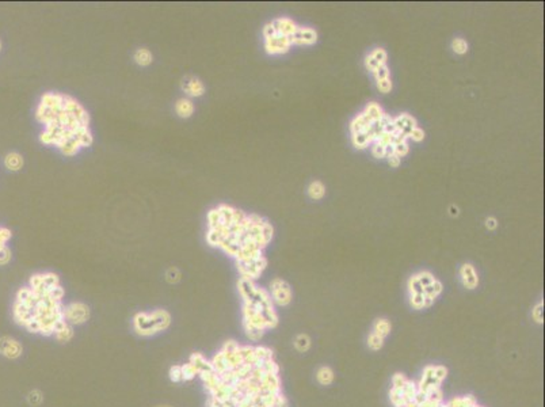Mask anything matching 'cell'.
<instances>
[{
  "instance_id": "1",
  "label": "cell",
  "mask_w": 545,
  "mask_h": 407,
  "mask_svg": "<svg viewBox=\"0 0 545 407\" xmlns=\"http://www.w3.org/2000/svg\"><path fill=\"white\" fill-rule=\"evenodd\" d=\"M274 228L259 215H247L228 204H218L207 216V242L235 261L263 255Z\"/></svg>"
},
{
  "instance_id": "2",
  "label": "cell",
  "mask_w": 545,
  "mask_h": 407,
  "mask_svg": "<svg viewBox=\"0 0 545 407\" xmlns=\"http://www.w3.org/2000/svg\"><path fill=\"white\" fill-rule=\"evenodd\" d=\"M36 120L43 127L40 141L56 147L64 156H75L94 143L88 111L68 94L45 92L36 109Z\"/></svg>"
},
{
  "instance_id": "3",
  "label": "cell",
  "mask_w": 545,
  "mask_h": 407,
  "mask_svg": "<svg viewBox=\"0 0 545 407\" xmlns=\"http://www.w3.org/2000/svg\"><path fill=\"white\" fill-rule=\"evenodd\" d=\"M64 288L50 293H38L29 286L16 292L12 304V317L15 322L27 331L42 335H54L64 320Z\"/></svg>"
},
{
  "instance_id": "4",
  "label": "cell",
  "mask_w": 545,
  "mask_h": 407,
  "mask_svg": "<svg viewBox=\"0 0 545 407\" xmlns=\"http://www.w3.org/2000/svg\"><path fill=\"white\" fill-rule=\"evenodd\" d=\"M171 324V315L166 310L138 312L133 317V328L141 337H151L167 330Z\"/></svg>"
},
{
  "instance_id": "5",
  "label": "cell",
  "mask_w": 545,
  "mask_h": 407,
  "mask_svg": "<svg viewBox=\"0 0 545 407\" xmlns=\"http://www.w3.org/2000/svg\"><path fill=\"white\" fill-rule=\"evenodd\" d=\"M266 266H267V259L265 258V255H260L252 259H246V261H236V268L239 270L240 278H247V280H256L263 273Z\"/></svg>"
},
{
  "instance_id": "6",
  "label": "cell",
  "mask_w": 545,
  "mask_h": 407,
  "mask_svg": "<svg viewBox=\"0 0 545 407\" xmlns=\"http://www.w3.org/2000/svg\"><path fill=\"white\" fill-rule=\"evenodd\" d=\"M90 319V308L82 302L69 303L64 306V320L74 326H80Z\"/></svg>"
},
{
  "instance_id": "7",
  "label": "cell",
  "mask_w": 545,
  "mask_h": 407,
  "mask_svg": "<svg viewBox=\"0 0 545 407\" xmlns=\"http://www.w3.org/2000/svg\"><path fill=\"white\" fill-rule=\"evenodd\" d=\"M270 297L273 304L284 307L292 302V291L289 284L282 278H274L270 282Z\"/></svg>"
},
{
  "instance_id": "8",
  "label": "cell",
  "mask_w": 545,
  "mask_h": 407,
  "mask_svg": "<svg viewBox=\"0 0 545 407\" xmlns=\"http://www.w3.org/2000/svg\"><path fill=\"white\" fill-rule=\"evenodd\" d=\"M292 46L291 38L282 34H271L265 37V49L269 54H282L286 53Z\"/></svg>"
},
{
  "instance_id": "9",
  "label": "cell",
  "mask_w": 545,
  "mask_h": 407,
  "mask_svg": "<svg viewBox=\"0 0 545 407\" xmlns=\"http://www.w3.org/2000/svg\"><path fill=\"white\" fill-rule=\"evenodd\" d=\"M23 353V346L18 339L4 335L0 338V355L5 359L16 360Z\"/></svg>"
},
{
  "instance_id": "10",
  "label": "cell",
  "mask_w": 545,
  "mask_h": 407,
  "mask_svg": "<svg viewBox=\"0 0 545 407\" xmlns=\"http://www.w3.org/2000/svg\"><path fill=\"white\" fill-rule=\"evenodd\" d=\"M180 87L185 92L187 98H200L205 94V85L202 83L200 78L197 76H193V75H189L182 79L180 82Z\"/></svg>"
},
{
  "instance_id": "11",
  "label": "cell",
  "mask_w": 545,
  "mask_h": 407,
  "mask_svg": "<svg viewBox=\"0 0 545 407\" xmlns=\"http://www.w3.org/2000/svg\"><path fill=\"white\" fill-rule=\"evenodd\" d=\"M11 238H12L11 229H8L7 227H0V266L7 265L12 258L11 249L7 244L10 242Z\"/></svg>"
},
{
  "instance_id": "12",
  "label": "cell",
  "mask_w": 545,
  "mask_h": 407,
  "mask_svg": "<svg viewBox=\"0 0 545 407\" xmlns=\"http://www.w3.org/2000/svg\"><path fill=\"white\" fill-rule=\"evenodd\" d=\"M318 40V34L312 29H308V27H298L297 32L291 37L292 44H297V45H312V44L316 43Z\"/></svg>"
},
{
  "instance_id": "13",
  "label": "cell",
  "mask_w": 545,
  "mask_h": 407,
  "mask_svg": "<svg viewBox=\"0 0 545 407\" xmlns=\"http://www.w3.org/2000/svg\"><path fill=\"white\" fill-rule=\"evenodd\" d=\"M460 275L462 284L468 289H475L477 284H479V277L476 274V270L471 264H465L461 266Z\"/></svg>"
},
{
  "instance_id": "14",
  "label": "cell",
  "mask_w": 545,
  "mask_h": 407,
  "mask_svg": "<svg viewBox=\"0 0 545 407\" xmlns=\"http://www.w3.org/2000/svg\"><path fill=\"white\" fill-rule=\"evenodd\" d=\"M194 110H196L194 102L187 96L179 98L178 101L175 102V113L180 118H190L194 114Z\"/></svg>"
},
{
  "instance_id": "15",
  "label": "cell",
  "mask_w": 545,
  "mask_h": 407,
  "mask_svg": "<svg viewBox=\"0 0 545 407\" xmlns=\"http://www.w3.org/2000/svg\"><path fill=\"white\" fill-rule=\"evenodd\" d=\"M393 124H395V127H396V131L402 132L403 135H406L407 137H408V135H410V132L417 128V121H415V118L411 116H408V114H402V116L393 118Z\"/></svg>"
},
{
  "instance_id": "16",
  "label": "cell",
  "mask_w": 545,
  "mask_h": 407,
  "mask_svg": "<svg viewBox=\"0 0 545 407\" xmlns=\"http://www.w3.org/2000/svg\"><path fill=\"white\" fill-rule=\"evenodd\" d=\"M4 167L10 171H21L23 164H25V159L19 152H8L4 156Z\"/></svg>"
},
{
  "instance_id": "17",
  "label": "cell",
  "mask_w": 545,
  "mask_h": 407,
  "mask_svg": "<svg viewBox=\"0 0 545 407\" xmlns=\"http://www.w3.org/2000/svg\"><path fill=\"white\" fill-rule=\"evenodd\" d=\"M189 362L196 368L198 375H200V373H204V372H208V370L213 369L210 360H207V357H205L204 355H201V353H193Z\"/></svg>"
},
{
  "instance_id": "18",
  "label": "cell",
  "mask_w": 545,
  "mask_h": 407,
  "mask_svg": "<svg viewBox=\"0 0 545 407\" xmlns=\"http://www.w3.org/2000/svg\"><path fill=\"white\" fill-rule=\"evenodd\" d=\"M133 60L140 67H148L154 61V54H152V52L149 49L138 48L136 49V52L133 54Z\"/></svg>"
},
{
  "instance_id": "19",
  "label": "cell",
  "mask_w": 545,
  "mask_h": 407,
  "mask_svg": "<svg viewBox=\"0 0 545 407\" xmlns=\"http://www.w3.org/2000/svg\"><path fill=\"white\" fill-rule=\"evenodd\" d=\"M54 338L60 341V342H69L71 339L74 338V327L68 324L67 322H64L60 327L56 330L54 333Z\"/></svg>"
},
{
  "instance_id": "20",
  "label": "cell",
  "mask_w": 545,
  "mask_h": 407,
  "mask_svg": "<svg viewBox=\"0 0 545 407\" xmlns=\"http://www.w3.org/2000/svg\"><path fill=\"white\" fill-rule=\"evenodd\" d=\"M373 333L380 335L381 338H385L386 335L391 333V323L386 319H378L373 326Z\"/></svg>"
},
{
  "instance_id": "21",
  "label": "cell",
  "mask_w": 545,
  "mask_h": 407,
  "mask_svg": "<svg viewBox=\"0 0 545 407\" xmlns=\"http://www.w3.org/2000/svg\"><path fill=\"white\" fill-rule=\"evenodd\" d=\"M324 193H326V187L320 181H315L308 187V194L313 200H320L324 196Z\"/></svg>"
},
{
  "instance_id": "22",
  "label": "cell",
  "mask_w": 545,
  "mask_h": 407,
  "mask_svg": "<svg viewBox=\"0 0 545 407\" xmlns=\"http://www.w3.org/2000/svg\"><path fill=\"white\" fill-rule=\"evenodd\" d=\"M316 377H318V380L320 384H323V386H328V384H331L334 381V372L331 368H328V366H322L320 369L318 370V375H316Z\"/></svg>"
},
{
  "instance_id": "23",
  "label": "cell",
  "mask_w": 545,
  "mask_h": 407,
  "mask_svg": "<svg viewBox=\"0 0 545 407\" xmlns=\"http://www.w3.org/2000/svg\"><path fill=\"white\" fill-rule=\"evenodd\" d=\"M364 113H365L366 116L369 117V120H371V121H377V120H380V118L385 114V113L382 111L381 107L377 105V103H375V102H373V103H369V105L366 106V109Z\"/></svg>"
},
{
  "instance_id": "24",
  "label": "cell",
  "mask_w": 545,
  "mask_h": 407,
  "mask_svg": "<svg viewBox=\"0 0 545 407\" xmlns=\"http://www.w3.org/2000/svg\"><path fill=\"white\" fill-rule=\"evenodd\" d=\"M294 346L298 352H307L311 346V338L308 337L307 334H300L298 337L294 341Z\"/></svg>"
},
{
  "instance_id": "25",
  "label": "cell",
  "mask_w": 545,
  "mask_h": 407,
  "mask_svg": "<svg viewBox=\"0 0 545 407\" xmlns=\"http://www.w3.org/2000/svg\"><path fill=\"white\" fill-rule=\"evenodd\" d=\"M182 376H183V381H190L196 376H198V373H197L196 368L190 362H187V364L182 365Z\"/></svg>"
},
{
  "instance_id": "26",
  "label": "cell",
  "mask_w": 545,
  "mask_h": 407,
  "mask_svg": "<svg viewBox=\"0 0 545 407\" xmlns=\"http://www.w3.org/2000/svg\"><path fill=\"white\" fill-rule=\"evenodd\" d=\"M408 289H410V295H423V286L419 284L417 275H413L410 281H408Z\"/></svg>"
},
{
  "instance_id": "27",
  "label": "cell",
  "mask_w": 545,
  "mask_h": 407,
  "mask_svg": "<svg viewBox=\"0 0 545 407\" xmlns=\"http://www.w3.org/2000/svg\"><path fill=\"white\" fill-rule=\"evenodd\" d=\"M180 278H182V273L178 268H169L166 273V280L168 281L169 284H176L179 282Z\"/></svg>"
},
{
  "instance_id": "28",
  "label": "cell",
  "mask_w": 545,
  "mask_h": 407,
  "mask_svg": "<svg viewBox=\"0 0 545 407\" xmlns=\"http://www.w3.org/2000/svg\"><path fill=\"white\" fill-rule=\"evenodd\" d=\"M368 345H369V348L373 350L381 349L382 345H384V338H381V337H380V335H377V334L372 333L371 335H369V338H368Z\"/></svg>"
},
{
  "instance_id": "29",
  "label": "cell",
  "mask_w": 545,
  "mask_h": 407,
  "mask_svg": "<svg viewBox=\"0 0 545 407\" xmlns=\"http://www.w3.org/2000/svg\"><path fill=\"white\" fill-rule=\"evenodd\" d=\"M43 401V397H42V392L41 391H38V390H33V391L29 392V395H27V402L30 403L32 406H38V405H41Z\"/></svg>"
},
{
  "instance_id": "30",
  "label": "cell",
  "mask_w": 545,
  "mask_h": 407,
  "mask_svg": "<svg viewBox=\"0 0 545 407\" xmlns=\"http://www.w3.org/2000/svg\"><path fill=\"white\" fill-rule=\"evenodd\" d=\"M452 48H453V50H455L456 53H459V54H464V53H466V50H468V44H466L465 40H462V38H456V40H453V43H452Z\"/></svg>"
},
{
  "instance_id": "31",
  "label": "cell",
  "mask_w": 545,
  "mask_h": 407,
  "mask_svg": "<svg viewBox=\"0 0 545 407\" xmlns=\"http://www.w3.org/2000/svg\"><path fill=\"white\" fill-rule=\"evenodd\" d=\"M415 275H417V278H418L419 284L423 286V288L424 286L430 285V284L435 280L434 275L431 274V273H429V271H420V273H418V274H415Z\"/></svg>"
},
{
  "instance_id": "32",
  "label": "cell",
  "mask_w": 545,
  "mask_h": 407,
  "mask_svg": "<svg viewBox=\"0 0 545 407\" xmlns=\"http://www.w3.org/2000/svg\"><path fill=\"white\" fill-rule=\"evenodd\" d=\"M169 379L174 381V383H180V381H183V376H182V365H174V366H171V369H169Z\"/></svg>"
},
{
  "instance_id": "33",
  "label": "cell",
  "mask_w": 545,
  "mask_h": 407,
  "mask_svg": "<svg viewBox=\"0 0 545 407\" xmlns=\"http://www.w3.org/2000/svg\"><path fill=\"white\" fill-rule=\"evenodd\" d=\"M371 56L375 58L377 63L380 64V65H385V63H386V52L384 50V49H375V50L371 53Z\"/></svg>"
},
{
  "instance_id": "34",
  "label": "cell",
  "mask_w": 545,
  "mask_h": 407,
  "mask_svg": "<svg viewBox=\"0 0 545 407\" xmlns=\"http://www.w3.org/2000/svg\"><path fill=\"white\" fill-rule=\"evenodd\" d=\"M533 319L537 323H540V324L544 322V304L543 303H539L535 307V310H533Z\"/></svg>"
},
{
  "instance_id": "35",
  "label": "cell",
  "mask_w": 545,
  "mask_h": 407,
  "mask_svg": "<svg viewBox=\"0 0 545 407\" xmlns=\"http://www.w3.org/2000/svg\"><path fill=\"white\" fill-rule=\"evenodd\" d=\"M373 74H375V76H376L377 82H378V80L389 79V69H388L386 65H380V67H378Z\"/></svg>"
},
{
  "instance_id": "36",
  "label": "cell",
  "mask_w": 545,
  "mask_h": 407,
  "mask_svg": "<svg viewBox=\"0 0 545 407\" xmlns=\"http://www.w3.org/2000/svg\"><path fill=\"white\" fill-rule=\"evenodd\" d=\"M411 306L417 310L424 308V296L423 295H411Z\"/></svg>"
},
{
  "instance_id": "37",
  "label": "cell",
  "mask_w": 545,
  "mask_h": 407,
  "mask_svg": "<svg viewBox=\"0 0 545 407\" xmlns=\"http://www.w3.org/2000/svg\"><path fill=\"white\" fill-rule=\"evenodd\" d=\"M377 89H378V90L381 91V92H384V94H386V92H389V91L392 90V82H391V79L378 80V82H377Z\"/></svg>"
},
{
  "instance_id": "38",
  "label": "cell",
  "mask_w": 545,
  "mask_h": 407,
  "mask_svg": "<svg viewBox=\"0 0 545 407\" xmlns=\"http://www.w3.org/2000/svg\"><path fill=\"white\" fill-rule=\"evenodd\" d=\"M407 153H408V145L406 141L395 144V155H396V156L402 158V156H406Z\"/></svg>"
},
{
  "instance_id": "39",
  "label": "cell",
  "mask_w": 545,
  "mask_h": 407,
  "mask_svg": "<svg viewBox=\"0 0 545 407\" xmlns=\"http://www.w3.org/2000/svg\"><path fill=\"white\" fill-rule=\"evenodd\" d=\"M373 155L375 158H385V145H382L381 143H375V147H373Z\"/></svg>"
},
{
  "instance_id": "40",
  "label": "cell",
  "mask_w": 545,
  "mask_h": 407,
  "mask_svg": "<svg viewBox=\"0 0 545 407\" xmlns=\"http://www.w3.org/2000/svg\"><path fill=\"white\" fill-rule=\"evenodd\" d=\"M446 373H448V369H446L445 366H441V365L434 366V375L439 383H442V381H444V379L446 377Z\"/></svg>"
},
{
  "instance_id": "41",
  "label": "cell",
  "mask_w": 545,
  "mask_h": 407,
  "mask_svg": "<svg viewBox=\"0 0 545 407\" xmlns=\"http://www.w3.org/2000/svg\"><path fill=\"white\" fill-rule=\"evenodd\" d=\"M407 377L404 375H400V373H397V375L393 376V387L392 388H402L406 383H407Z\"/></svg>"
},
{
  "instance_id": "42",
  "label": "cell",
  "mask_w": 545,
  "mask_h": 407,
  "mask_svg": "<svg viewBox=\"0 0 545 407\" xmlns=\"http://www.w3.org/2000/svg\"><path fill=\"white\" fill-rule=\"evenodd\" d=\"M408 137H411L413 140H415V141H422L424 138V132L420 129V128H415V129H413L411 132H410V135H408Z\"/></svg>"
},
{
  "instance_id": "43",
  "label": "cell",
  "mask_w": 545,
  "mask_h": 407,
  "mask_svg": "<svg viewBox=\"0 0 545 407\" xmlns=\"http://www.w3.org/2000/svg\"><path fill=\"white\" fill-rule=\"evenodd\" d=\"M365 64H366V68L369 69V71H372V72H375V71H376V69L378 68V67H380V64L377 63L376 60H375V58L372 57L371 54H369V56L366 57Z\"/></svg>"
},
{
  "instance_id": "44",
  "label": "cell",
  "mask_w": 545,
  "mask_h": 407,
  "mask_svg": "<svg viewBox=\"0 0 545 407\" xmlns=\"http://www.w3.org/2000/svg\"><path fill=\"white\" fill-rule=\"evenodd\" d=\"M386 159H388V163L391 164L392 167H397V166L400 164V158H399V156H396L395 153L389 155V156H388Z\"/></svg>"
},
{
  "instance_id": "45",
  "label": "cell",
  "mask_w": 545,
  "mask_h": 407,
  "mask_svg": "<svg viewBox=\"0 0 545 407\" xmlns=\"http://www.w3.org/2000/svg\"><path fill=\"white\" fill-rule=\"evenodd\" d=\"M486 227H487L488 229H495V228L498 227L497 219H495V217H488L487 220H486Z\"/></svg>"
},
{
  "instance_id": "46",
  "label": "cell",
  "mask_w": 545,
  "mask_h": 407,
  "mask_svg": "<svg viewBox=\"0 0 545 407\" xmlns=\"http://www.w3.org/2000/svg\"><path fill=\"white\" fill-rule=\"evenodd\" d=\"M450 215H452V216H457V215H459V208L455 205L450 206Z\"/></svg>"
},
{
  "instance_id": "47",
  "label": "cell",
  "mask_w": 545,
  "mask_h": 407,
  "mask_svg": "<svg viewBox=\"0 0 545 407\" xmlns=\"http://www.w3.org/2000/svg\"><path fill=\"white\" fill-rule=\"evenodd\" d=\"M1 46H3V45H1V41H0V50H1Z\"/></svg>"
}]
</instances>
